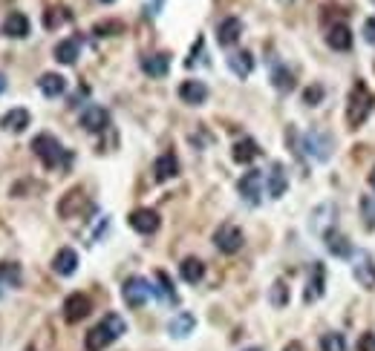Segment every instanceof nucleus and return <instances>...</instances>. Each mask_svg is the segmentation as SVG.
<instances>
[{"mask_svg": "<svg viewBox=\"0 0 375 351\" xmlns=\"http://www.w3.org/2000/svg\"><path fill=\"white\" fill-rule=\"evenodd\" d=\"M124 331H128V323L121 320L118 314H107L99 326H92L84 337V348L87 351H104L110 343H116Z\"/></svg>", "mask_w": 375, "mask_h": 351, "instance_id": "nucleus-1", "label": "nucleus"}, {"mask_svg": "<svg viewBox=\"0 0 375 351\" xmlns=\"http://www.w3.org/2000/svg\"><path fill=\"white\" fill-rule=\"evenodd\" d=\"M32 153L41 158L47 170H67L70 162H73V155L64 150V144L49 133H41V136L32 139Z\"/></svg>", "mask_w": 375, "mask_h": 351, "instance_id": "nucleus-2", "label": "nucleus"}, {"mask_svg": "<svg viewBox=\"0 0 375 351\" xmlns=\"http://www.w3.org/2000/svg\"><path fill=\"white\" fill-rule=\"evenodd\" d=\"M369 110H372V95H369L367 84L358 81L350 89V98H347V124L355 130V127H361L369 118Z\"/></svg>", "mask_w": 375, "mask_h": 351, "instance_id": "nucleus-3", "label": "nucleus"}, {"mask_svg": "<svg viewBox=\"0 0 375 351\" xmlns=\"http://www.w3.org/2000/svg\"><path fill=\"white\" fill-rule=\"evenodd\" d=\"M150 294H153V285L145 276H130V279H124V285H121V300L128 302L130 308H142Z\"/></svg>", "mask_w": 375, "mask_h": 351, "instance_id": "nucleus-4", "label": "nucleus"}, {"mask_svg": "<svg viewBox=\"0 0 375 351\" xmlns=\"http://www.w3.org/2000/svg\"><path fill=\"white\" fill-rule=\"evenodd\" d=\"M303 147H306V153L315 158V162H326V158L332 155V136L329 133H324V130H309L306 133V139H303Z\"/></svg>", "mask_w": 375, "mask_h": 351, "instance_id": "nucleus-5", "label": "nucleus"}, {"mask_svg": "<svg viewBox=\"0 0 375 351\" xmlns=\"http://www.w3.org/2000/svg\"><path fill=\"white\" fill-rule=\"evenodd\" d=\"M263 173L260 170H245V176L237 181V190H240V196L248 202V205H260L263 199Z\"/></svg>", "mask_w": 375, "mask_h": 351, "instance_id": "nucleus-6", "label": "nucleus"}, {"mask_svg": "<svg viewBox=\"0 0 375 351\" xmlns=\"http://www.w3.org/2000/svg\"><path fill=\"white\" fill-rule=\"evenodd\" d=\"M128 225H130L136 234H142V236H150V234H156V231H159L162 219H159V213H156V210H150V208H139V210H133V213L128 216Z\"/></svg>", "mask_w": 375, "mask_h": 351, "instance_id": "nucleus-7", "label": "nucleus"}, {"mask_svg": "<svg viewBox=\"0 0 375 351\" xmlns=\"http://www.w3.org/2000/svg\"><path fill=\"white\" fill-rule=\"evenodd\" d=\"M242 242H245V236H242V231L237 225H223L220 231L214 234V245L220 248L223 253H237L242 248Z\"/></svg>", "mask_w": 375, "mask_h": 351, "instance_id": "nucleus-8", "label": "nucleus"}, {"mask_svg": "<svg viewBox=\"0 0 375 351\" xmlns=\"http://www.w3.org/2000/svg\"><path fill=\"white\" fill-rule=\"evenodd\" d=\"M92 311V302H90V297L87 294H70L67 300H64V320L67 323H81L84 317Z\"/></svg>", "mask_w": 375, "mask_h": 351, "instance_id": "nucleus-9", "label": "nucleus"}, {"mask_svg": "<svg viewBox=\"0 0 375 351\" xmlns=\"http://www.w3.org/2000/svg\"><path fill=\"white\" fill-rule=\"evenodd\" d=\"M81 127L87 133H102V130H107L110 127V113L104 110V107H87L84 113H81Z\"/></svg>", "mask_w": 375, "mask_h": 351, "instance_id": "nucleus-10", "label": "nucleus"}, {"mask_svg": "<svg viewBox=\"0 0 375 351\" xmlns=\"http://www.w3.org/2000/svg\"><path fill=\"white\" fill-rule=\"evenodd\" d=\"M286 187H289L286 170H283V165H280V162H274V165L269 167V173H266V193H269L271 199H280V196L286 193Z\"/></svg>", "mask_w": 375, "mask_h": 351, "instance_id": "nucleus-11", "label": "nucleus"}, {"mask_svg": "<svg viewBox=\"0 0 375 351\" xmlns=\"http://www.w3.org/2000/svg\"><path fill=\"white\" fill-rule=\"evenodd\" d=\"M326 44L335 52H350L352 49V29L347 23H332L326 32Z\"/></svg>", "mask_w": 375, "mask_h": 351, "instance_id": "nucleus-12", "label": "nucleus"}, {"mask_svg": "<svg viewBox=\"0 0 375 351\" xmlns=\"http://www.w3.org/2000/svg\"><path fill=\"white\" fill-rule=\"evenodd\" d=\"M168 70H171V55L168 52H156V55L142 58V72L147 78H165Z\"/></svg>", "mask_w": 375, "mask_h": 351, "instance_id": "nucleus-13", "label": "nucleus"}, {"mask_svg": "<svg viewBox=\"0 0 375 351\" xmlns=\"http://www.w3.org/2000/svg\"><path fill=\"white\" fill-rule=\"evenodd\" d=\"M84 208H87V196H84V190H81V187H73L70 193H64V199L58 202V213L64 216V219L78 216Z\"/></svg>", "mask_w": 375, "mask_h": 351, "instance_id": "nucleus-14", "label": "nucleus"}, {"mask_svg": "<svg viewBox=\"0 0 375 351\" xmlns=\"http://www.w3.org/2000/svg\"><path fill=\"white\" fill-rule=\"evenodd\" d=\"M240 38H242V20L240 18L231 15L216 26V41H220V46H234Z\"/></svg>", "mask_w": 375, "mask_h": 351, "instance_id": "nucleus-15", "label": "nucleus"}, {"mask_svg": "<svg viewBox=\"0 0 375 351\" xmlns=\"http://www.w3.org/2000/svg\"><path fill=\"white\" fill-rule=\"evenodd\" d=\"M176 173H179V158L173 153H162L153 162V179L156 181H171V179H176Z\"/></svg>", "mask_w": 375, "mask_h": 351, "instance_id": "nucleus-16", "label": "nucleus"}, {"mask_svg": "<svg viewBox=\"0 0 375 351\" xmlns=\"http://www.w3.org/2000/svg\"><path fill=\"white\" fill-rule=\"evenodd\" d=\"M52 271L58 276H73L78 271V253L73 248H61L55 253V260H52Z\"/></svg>", "mask_w": 375, "mask_h": 351, "instance_id": "nucleus-17", "label": "nucleus"}, {"mask_svg": "<svg viewBox=\"0 0 375 351\" xmlns=\"http://www.w3.org/2000/svg\"><path fill=\"white\" fill-rule=\"evenodd\" d=\"M179 98L185 101V104H205V98H208V87L202 84V81H182L179 84Z\"/></svg>", "mask_w": 375, "mask_h": 351, "instance_id": "nucleus-18", "label": "nucleus"}, {"mask_svg": "<svg viewBox=\"0 0 375 351\" xmlns=\"http://www.w3.org/2000/svg\"><path fill=\"white\" fill-rule=\"evenodd\" d=\"M29 124H32V115H29V110H23V107H15L0 118V127H4L6 133H23Z\"/></svg>", "mask_w": 375, "mask_h": 351, "instance_id": "nucleus-19", "label": "nucleus"}, {"mask_svg": "<svg viewBox=\"0 0 375 351\" xmlns=\"http://www.w3.org/2000/svg\"><path fill=\"white\" fill-rule=\"evenodd\" d=\"M78 55H81V38H64L55 46V60L64 63V67L78 63Z\"/></svg>", "mask_w": 375, "mask_h": 351, "instance_id": "nucleus-20", "label": "nucleus"}, {"mask_svg": "<svg viewBox=\"0 0 375 351\" xmlns=\"http://www.w3.org/2000/svg\"><path fill=\"white\" fill-rule=\"evenodd\" d=\"M324 285H326V268L321 262H315V268H312V276H309V285H306V294L303 300L306 302H315L324 297Z\"/></svg>", "mask_w": 375, "mask_h": 351, "instance_id": "nucleus-21", "label": "nucleus"}, {"mask_svg": "<svg viewBox=\"0 0 375 351\" xmlns=\"http://www.w3.org/2000/svg\"><path fill=\"white\" fill-rule=\"evenodd\" d=\"M228 70H231L237 78H248V75L254 72V55L245 52V49L231 52V55H228Z\"/></svg>", "mask_w": 375, "mask_h": 351, "instance_id": "nucleus-22", "label": "nucleus"}, {"mask_svg": "<svg viewBox=\"0 0 375 351\" xmlns=\"http://www.w3.org/2000/svg\"><path fill=\"white\" fill-rule=\"evenodd\" d=\"M38 87H41V92L47 95V98H58V95L67 92V78L58 75V72H44L38 78Z\"/></svg>", "mask_w": 375, "mask_h": 351, "instance_id": "nucleus-23", "label": "nucleus"}, {"mask_svg": "<svg viewBox=\"0 0 375 351\" xmlns=\"http://www.w3.org/2000/svg\"><path fill=\"white\" fill-rule=\"evenodd\" d=\"M231 155H234V162H237V165H252L254 158L260 155V144H257L254 139H240V141L234 144Z\"/></svg>", "mask_w": 375, "mask_h": 351, "instance_id": "nucleus-24", "label": "nucleus"}, {"mask_svg": "<svg viewBox=\"0 0 375 351\" xmlns=\"http://www.w3.org/2000/svg\"><path fill=\"white\" fill-rule=\"evenodd\" d=\"M4 35L6 38H26L29 35V18L23 12H9L4 20Z\"/></svg>", "mask_w": 375, "mask_h": 351, "instance_id": "nucleus-25", "label": "nucleus"}, {"mask_svg": "<svg viewBox=\"0 0 375 351\" xmlns=\"http://www.w3.org/2000/svg\"><path fill=\"white\" fill-rule=\"evenodd\" d=\"M179 276H182L185 282H191V285L202 282V276H205V262H202V260H197V257L182 260V265H179Z\"/></svg>", "mask_w": 375, "mask_h": 351, "instance_id": "nucleus-26", "label": "nucleus"}, {"mask_svg": "<svg viewBox=\"0 0 375 351\" xmlns=\"http://www.w3.org/2000/svg\"><path fill=\"white\" fill-rule=\"evenodd\" d=\"M0 285H6V288H20L23 285V271H20V262H0Z\"/></svg>", "mask_w": 375, "mask_h": 351, "instance_id": "nucleus-27", "label": "nucleus"}, {"mask_svg": "<svg viewBox=\"0 0 375 351\" xmlns=\"http://www.w3.org/2000/svg\"><path fill=\"white\" fill-rule=\"evenodd\" d=\"M197 328V320H194V314H176L173 317V320L168 323V331L173 334V337H188V334H191Z\"/></svg>", "mask_w": 375, "mask_h": 351, "instance_id": "nucleus-28", "label": "nucleus"}, {"mask_svg": "<svg viewBox=\"0 0 375 351\" xmlns=\"http://www.w3.org/2000/svg\"><path fill=\"white\" fill-rule=\"evenodd\" d=\"M326 248L335 253V257H340V260H347L350 253H352L350 239L343 236V234H338V231H326Z\"/></svg>", "mask_w": 375, "mask_h": 351, "instance_id": "nucleus-29", "label": "nucleus"}, {"mask_svg": "<svg viewBox=\"0 0 375 351\" xmlns=\"http://www.w3.org/2000/svg\"><path fill=\"white\" fill-rule=\"evenodd\" d=\"M355 279L364 288H375V262L369 257H361V262L355 265Z\"/></svg>", "mask_w": 375, "mask_h": 351, "instance_id": "nucleus-30", "label": "nucleus"}, {"mask_svg": "<svg viewBox=\"0 0 375 351\" xmlns=\"http://www.w3.org/2000/svg\"><path fill=\"white\" fill-rule=\"evenodd\" d=\"M271 84L280 89V92H292L295 89V72L292 70H286V67H274V72H271Z\"/></svg>", "mask_w": 375, "mask_h": 351, "instance_id": "nucleus-31", "label": "nucleus"}, {"mask_svg": "<svg viewBox=\"0 0 375 351\" xmlns=\"http://www.w3.org/2000/svg\"><path fill=\"white\" fill-rule=\"evenodd\" d=\"M269 302H271L274 308H286V302H289V285H286L283 279H274V282H271V288H269Z\"/></svg>", "mask_w": 375, "mask_h": 351, "instance_id": "nucleus-32", "label": "nucleus"}, {"mask_svg": "<svg viewBox=\"0 0 375 351\" xmlns=\"http://www.w3.org/2000/svg\"><path fill=\"white\" fill-rule=\"evenodd\" d=\"M67 20H73V12L64 9V6L47 9V15H44V26H47V29H58L61 23H67Z\"/></svg>", "mask_w": 375, "mask_h": 351, "instance_id": "nucleus-33", "label": "nucleus"}, {"mask_svg": "<svg viewBox=\"0 0 375 351\" xmlns=\"http://www.w3.org/2000/svg\"><path fill=\"white\" fill-rule=\"evenodd\" d=\"M156 282H159V285H156V288H159V294L168 300V302H179V297H176V288H173V282H171V276L165 274V271H156Z\"/></svg>", "mask_w": 375, "mask_h": 351, "instance_id": "nucleus-34", "label": "nucleus"}, {"mask_svg": "<svg viewBox=\"0 0 375 351\" xmlns=\"http://www.w3.org/2000/svg\"><path fill=\"white\" fill-rule=\"evenodd\" d=\"M321 351H347V340L338 331H329L321 337Z\"/></svg>", "mask_w": 375, "mask_h": 351, "instance_id": "nucleus-35", "label": "nucleus"}, {"mask_svg": "<svg viewBox=\"0 0 375 351\" xmlns=\"http://www.w3.org/2000/svg\"><path fill=\"white\" fill-rule=\"evenodd\" d=\"M361 216H364V225L372 231L375 228V196H364L361 199Z\"/></svg>", "mask_w": 375, "mask_h": 351, "instance_id": "nucleus-36", "label": "nucleus"}, {"mask_svg": "<svg viewBox=\"0 0 375 351\" xmlns=\"http://www.w3.org/2000/svg\"><path fill=\"white\" fill-rule=\"evenodd\" d=\"M92 32H96V35H118V32H124V23L121 20H102V23L92 26Z\"/></svg>", "mask_w": 375, "mask_h": 351, "instance_id": "nucleus-37", "label": "nucleus"}, {"mask_svg": "<svg viewBox=\"0 0 375 351\" xmlns=\"http://www.w3.org/2000/svg\"><path fill=\"white\" fill-rule=\"evenodd\" d=\"M321 98H324V87H321V84H312V87L303 89V101H306L309 107L321 104Z\"/></svg>", "mask_w": 375, "mask_h": 351, "instance_id": "nucleus-38", "label": "nucleus"}, {"mask_svg": "<svg viewBox=\"0 0 375 351\" xmlns=\"http://www.w3.org/2000/svg\"><path fill=\"white\" fill-rule=\"evenodd\" d=\"M358 351H375V334H364L358 340Z\"/></svg>", "mask_w": 375, "mask_h": 351, "instance_id": "nucleus-39", "label": "nucleus"}, {"mask_svg": "<svg viewBox=\"0 0 375 351\" xmlns=\"http://www.w3.org/2000/svg\"><path fill=\"white\" fill-rule=\"evenodd\" d=\"M364 38H367L369 44H375V18H369V20L364 23Z\"/></svg>", "mask_w": 375, "mask_h": 351, "instance_id": "nucleus-40", "label": "nucleus"}, {"mask_svg": "<svg viewBox=\"0 0 375 351\" xmlns=\"http://www.w3.org/2000/svg\"><path fill=\"white\" fill-rule=\"evenodd\" d=\"M202 44H205V41H202V38H197V46L191 49V58H188V60H185V63H188V67H194V63H197V55L202 52Z\"/></svg>", "mask_w": 375, "mask_h": 351, "instance_id": "nucleus-41", "label": "nucleus"}, {"mask_svg": "<svg viewBox=\"0 0 375 351\" xmlns=\"http://www.w3.org/2000/svg\"><path fill=\"white\" fill-rule=\"evenodd\" d=\"M283 351H303V345H300V343H297V340H295V343H289V345H286V348H283Z\"/></svg>", "mask_w": 375, "mask_h": 351, "instance_id": "nucleus-42", "label": "nucleus"}, {"mask_svg": "<svg viewBox=\"0 0 375 351\" xmlns=\"http://www.w3.org/2000/svg\"><path fill=\"white\" fill-rule=\"evenodd\" d=\"M4 89H6V75L0 72V92H4Z\"/></svg>", "mask_w": 375, "mask_h": 351, "instance_id": "nucleus-43", "label": "nucleus"}, {"mask_svg": "<svg viewBox=\"0 0 375 351\" xmlns=\"http://www.w3.org/2000/svg\"><path fill=\"white\" fill-rule=\"evenodd\" d=\"M369 187H372V190H375V170H372V173H369Z\"/></svg>", "mask_w": 375, "mask_h": 351, "instance_id": "nucleus-44", "label": "nucleus"}, {"mask_svg": "<svg viewBox=\"0 0 375 351\" xmlns=\"http://www.w3.org/2000/svg\"><path fill=\"white\" fill-rule=\"evenodd\" d=\"M245 351H260V348H245Z\"/></svg>", "mask_w": 375, "mask_h": 351, "instance_id": "nucleus-45", "label": "nucleus"}, {"mask_svg": "<svg viewBox=\"0 0 375 351\" xmlns=\"http://www.w3.org/2000/svg\"><path fill=\"white\" fill-rule=\"evenodd\" d=\"M102 4H113V0H102Z\"/></svg>", "mask_w": 375, "mask_h": 351, "instance_id": "nucleus-46", "label": "nucleus"}, {"mask_svg": "<svg viewBox=\"0 0 375 351\" xmlns=\"http://www.w3.org/2000/svg\"><path fill=\"white\" fill-rule=\"evenodd\" d=\"M372 4H375V0H372Z\"/></svg>", "mask_w": 375, "mask_h": 351, "instance_id": "nucleus-47", "label": "nucleus"}]
</instances>
